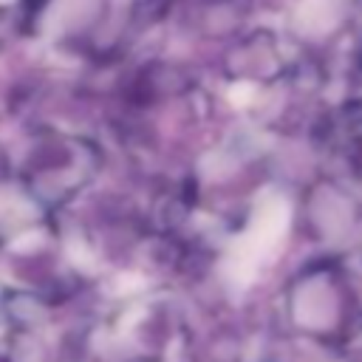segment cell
Returning <instances> with one entry per match:
<instances>
[{"mask_svg":"<svg viewBox=\"0 0 362 362\" xmlns=\"http://www.w3.org/2000/svg\"><path fill=\"white\" fill-rule=\"evenodd\" d=\"M291 223V206L283 195H266L257 201L246 229L232 240L223 255L221 274L232 288H246L260 266L280 249Z\"/></svg>","mask_w":362,"mask_h":362,"instance_id":"6da1fadb","label":"cell"},{"mask_svg":"<svg viewBox=\"0 0 362 362\" xmlns=\"http://www.w3.org/2000/svg\"><path fill=\"white\" fill-rule=\"evenodd\" d=\"M339 17V3L337 0H303L297 20L308 31H325L337 23Z\"/></svg>","mask_w":362,"mask_h":362,"instance_id":"7a4b0ae2","label":"cell"}]
</instances>
